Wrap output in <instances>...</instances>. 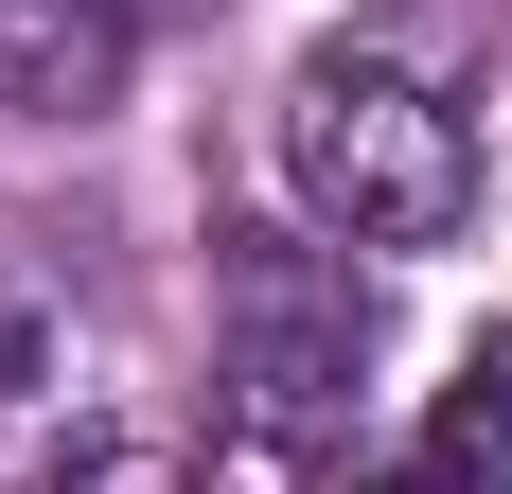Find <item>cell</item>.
Instances as JSON below:
<instances>
[{"mask_svg": "<svg viewBox=\"0 0 512 494\" xmlns=\"http://www.w3.org/2000/svg\"><path fill=\"white\" fill-rule=\"evenodd\" d=\"M142 18H212V0H142Z\"/></svg>", "mask_w": 512, "mask_h": 494, "instance_id": "obj_8", "label": "cell"}, {"mask_svg": "<svg viewBox=\"0 0 512 494\" xmlns=\"http://www.w3.org/2000/svg\"><path fill=\"white\" fill-rule=\"evenodd\" d=\"M283 177H301L318 230L354 247H460L477 212V106L407 53H318L283 89Z\"/></svg>", "mask_w": 512, "mask_h": 494, "instance_id": "obj_1", "label": "cell"}, {"mask_svg": "<svg viewBox=\"0 0 512 494\" xmlns=\"http://www.w3.org/2000/svg\"><path fill=\"white\" fill-rule=\"evenodd\" d=\"M371 371V283L301 230H212V406L265 459H336Z\"/></svg>", "mask_w": 512, "mask_h": 494, "instance_id": "obj_2", "label": "cell"}, {"mask_svg": "<svg viewBox=\"0 0 512 494\" xmlns=\"http://www.w3.org/2000/svg\"><path fill=\"white\" fill-rule=\"evenodd\" d=\"M0 389H36V300L0 283Z\"/></svg>", "mask_w": 512, "mask_h": 494, "instance_id": "obj_6", "label": "cell"}, {"mask_svg": "<svg viewBox=\"0 0 512 494\" xmlns=\"http://www.w3.org/2000/svg\"><path fill=\"white\" fill-rule=\"evenodd\" d=\"M53 494H195V477H177V459H159V442H89V459H71V477H53Z\"/></svg>", "mask_w": 512, "mask_h": 494, "instance_id": "obj_5", "label": "cell"}, {"mask_svg": "<svg viewBox=\"0 0 512 494\" xmlns=\"http://www.w3.org/2000/svg\"><path fill=\"white\" fill-rule=\"evenodd\" d=\"M142 71V0H0V106L18 124H106Z\"/></svg>", "mask_w": 512, "mask_h": 494, "instance_id": "obj_3", "label": "cell"}, {"mask_svg": "<svg viewBox=\"0 0 512 494\" xmlns=\"http://www.w3.org/2000/svg\"><path fill=\"white\" fill-rule=\"evenodd\" d=\"M354 494H460V477H442V459H407V477H354Z\"/></svg>", "mask_w": 512, "mask_h": 494, "instance_id": "obj_7", "label": "cell"}, {"mask_svg": "<svg viewBox=\"0 0 512 494\" xmlns=\"http://www.w3.org/2000/svg\"><path fill=\"white\" fill-rule=\"evenodd\" d=\"M424 459H442L460 494H512V336L460 353V389H442V442H424Z\"/></svg>", "mask_w": 512, "mask_h": 494, "instance_id": "obj_4", "label": "cell"}]
</instances>
